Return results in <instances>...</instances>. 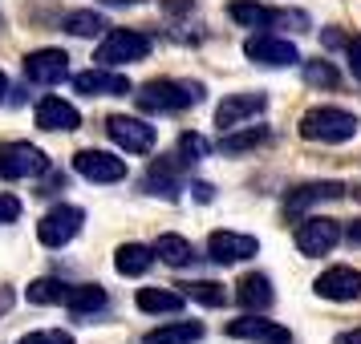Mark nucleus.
I'll use <instances>...</instances> for the list:
<instances>
[{"mask_svg": "<svg viewBox=\"0 0 361 344\" xmlns=\"http://www.w3.org/2000/svg\"><path fill=\"white\" fill-rule=\"evenodd\" d=\"M138 110H147V114H179V110H191L203 101V85L199 82H147L138 94Z\"/></svg>", "mask_w": 361, "mask_h": 344, "instance_id": "nucleus-1", "label": "nucleus"}, {"mask_svg": "<svg viewBox=\"0 0 361 344\" xmlns=\"http://www.w3.org/2000/svg\"><path fill=\"white\" fill-rule=\"evenodd\" d=\"M357 134V114L349 110H337V106H317L300 117V138L309 142H321V146H337V142H349Z\"/></svg>", "mask_w": 361, "mask_h": 344, "instance_id": "nucleus-2", "label": "nucleus"}, {"mask_svg": "<svg viewBox=\"0 0 361 344\" xmlns=\"http://www.w3.org/2000/svg\"><path fill=\"white\" fill-rule=\"evenodd\" d=\"M231 20H240L247 29H284V25H293V29H309V17L305 13H288V8H264L256 0H231Z\"/></svg>", "mask_w": 361, "mask_h": 344, "instance_id": "nucleus-3", "label": "nucleus"}, {"mask_svg": "<svg viewBox=\"0 0 361 344\" xmlns=\"http://www.w3.org/2000/svg\"><path fill=\"white\" fill-rule=\"evenodd\" d=\"M102 65H130V61H147L150 57V37L147 33H134V29H114L106 33V41L98 45Z\"/></svg>", "mask_w": 361, "mask_h": 344, "instance_id": "nucleus-4", "label": "nucleus"}, {"mask_svg": "<svg viewBox=\"0 0 361 344\" xmlns=\"http://www.w3.org/2000/svg\"><path fill=\"white\" fill-rule=\"evenodd\" d=\"M45 170H49V158L37 146H29V142H8V146H0V179H8V182L37 179V174H45Z\"/></svg>", "mask_w": 361, "mask_h": 344, "instance_id": "nucleus-5", "label": "nucleus"}, {"mask_svg": "<svg viewBox=\"0 0 361 344\" xmlns=\"http://www.w3.org/2000/svg\"><path fill=\"white\" fill-rule=\"evenodd\" d=\"M85 223V211L82 207H69V203H61V207H53L41 223H37V239L45 247H66L78 231H82Z\"/></svg>", "mask_w": 361, "mask_h": 344, "instance_id": "nucleus-6", "label": "nucleus"}, {"mask_svg": "<svg viewBox=\"0 0 361 344\" xmlns=\"http://www.w3.org/2000/svg\"><path fill=\"white\" fill-rule=\"evenodd\" d=\"M73 170H78L85 182H102V186H110V182L126 179V158L106 154V150H82V154L73 158Z\"/></svg>", "mask_w": 361, "mask_h": 344, "instance_id": "nucleus-7", "label": "nucleus"}, {"mask_svg": "<svg viewBox=\"0 0 361 344\" xmlns=\"http://www.w3.org/2000/svg\"><path fill=\"white\" fill-rule=\"evenodd\" d=\"M106 134H110V142L122 146L126 154H147V150H154V126H147L142 117L114 114L106 122Z\"/></svg>", "mask_w": 361, "mask_h": 344, "instance_id": "nucleus-8", "label": "nucleus"}, {"mask_svg": "<svg viewBox=\"0 0 361 344\" xmlns=\"http://www.w3.org/2000/svg\"><path fill=\"white\" fill-rule=\"evenodd\" d=\"M244 57L256 61V65H268V69H284V65H296L300 61V53H296L293 41H280V37H268V33L244 41Z\"/></svg>", "mask_w": 361, "mask_h": 344, "instance_id": "nucleus-9", "label": "nucleus"}, {"mask_svg": "<svg viewBox=\"0 0 361 344\" xmlns=\"http://www.w3.org/2000/svg\"><path fill=\"white\" fill-rule=\"evenodd\" d=\"M341 243V227L333 223V219H305L300 227H296V251L300 255H329L333 247Z\"/></svg>", "mask_w": 361, "mask_h": 344, "instance_id": "nucleus-10", "label": "nucleus"}, {"mask_svg": "<svg viewBox=\"0 0 361 344\" xmlns=\"http://www.w3.org/2000/svg\"><path fill=\"white\" fill-rule=\"evenodd\" d=\"M207 251H212L215 263H244L252 260L256 251H260V243L252 239V235H240V231H215L212 239H207Z\"/></svg>", "mask_w": 361, "mask_h": 344, "instance_id": "nucleus-11", "label": "nucleus"}, {"mask_svg": "<svg viewBox=\"0 0 361 344\" xmlns=\"http://www.w3.org/2000/svg\"><path fill=\"white\" fill-rule=\"evenodd\" d=\"M66 73H69V57L61 49H37L25 57V77L37 85H57L66 82Z\"/></svg>", "mask_w": 361, "mask_h": 344, "instance_id": "nucleus-12", "label": "nucleus"}, {"mask_svg": "<svg viewBox=\"0 0 361 344\" xmlns=\"http://www.w3.org/2000/svg\"><path fill=\"white\" fill-rule=\"evenodd\" d=\"M228 332L235 340H252V344H293V332L276 320H260V316H244V320H231Z\"/></svg>", "mask_w": 361, "mask_h": 344, "instance_id": "nucleus-13", "label": "nucleus"}, {"mask_svg": "<svg viewBox=\"0 0 361 344\" xmlns=\"http://www.w3.org/2000/svg\"><path fill=\"white\" fill-rule=\"evenodd\" d=\"M73 89L85 94V98H122L130 94V82L126 73H110V69H85L73 77Z\"/></svg>", "mask_w": 361, "mask_h": 344, "instance_id": "nucleus-14", "label": "nucleus"}, {"mask_svg": "<svg viewBox=\"0 0 361 344\" xmlns=\"http://www.w3.org/2000/svg\"><path fill=\"white\" fill-rule=\"evenodd\" d=\"M317 295L337 300V304L361 300V272H353V267H329V272L317 276Z\"/></svg>", "mask_w": 361, "mask_h": 344, "instance_id": "nucleus-15", "label": "nucleus"}, {"mask_svg": "<svg viewBox=\"0 0 361 344\" xmlns=\"http://www.w3.org/2000/svg\"><path fill=\"white\" fill-rule=\"evenodd\" d=\"M268 106L264 101V94H231V98L219 101V110H215V126L219 130H235L244 117H256Z\"/></svg>", "mask_w": 361, "mask_h": 344, "instance_id": "nucleus-16", "label": "nucleus"}, {"mask_svg": "<svg viewBox=\"0 0 361 344\" xmlns=\"http://www.w3.org/2000/svg\"><path fill=\"white\" fill-rule=\"evenodd\" d=\"M37 126L49 130V134H69V130L82 126V114L61 98H45L41 106H37Z\"/></svg>", "mask_w": 361, "mask_h": 344, "instance_id": "nucleus-17", "label": "nucleus"}, {"mask_svg": "<svg viewBox=\"0 0 361 344\" xmlns=\"http://www.w3.org/2000/svg\"><path fill=\"white\" fill-rule=\"evenodd\" d=\"M341 195H345L341 182H309V186H300V191L288 195L284 211H288V215H305L309 207H317V203H337Z\"/></svg>", "mask_w": 361, "mask_h": 344, "instance_id": "nucleus-18", "label": "nucleus"}, {"mask_svg": "<svg viewBox=\"0 0 361 344\" xmlns=\"http://www.w3.org/2000/svg\"><path fill=\"white\" fill-rule=\"evenodd\" d=\"M150 263H154V247H142V243H122L114 255L118 276H147Z\"/></svg>", "mask_w": 361, "mask_h": 344, "instance_id": "nucleus-19", "label": "nucleus"}, {"mask_svg": "<svg viewBox=\"0 0 361 344\" xmlns=\"http://www.w3.org/2000/svg\"><path fill=\"white\" fill-rule=\"evenodd\" d=\"M183 304H187L183 292H166V288H142L138 292V308L150 312V316H175V312H183Z\"/></svg>", "mask_w": 361, "mask_h": 344, "instance_id": "nucleus-20", "label": "nucleus"}, {"mask_svg": "<svg viewBox=\"0 0 361 344\" xmlns=\"http://www.w3.org/2000/svg\"><path fill=\"white\" fill-rule=\"evenodd\" d=\"M235 300H240L247 312H264L268 304H272V284H268V276H260V272H256V276H244Z\"/></svg>", "mask_w": 361, "mask_h": 344, "instance_id": "nucleus-21", "label": "nucleus"}, {"mask_svg": "<svg viewBox=\"0 0 361 344\" xmlns=\"http://www.w3.org/2000/svg\"><path fill=\"white\" fill-rule=\"evenodd\" d=\"M147 186L154 191V195H166V198H175L183 191V166L175 163H154L150 166V174H147Z\"/></svg>", "mask_w": 361, "mask_h": 344, "instance_id": "nucleus-22", "label": "nucleus"}, {"mask_svg": "<svg viewBox=\"0 0 361 344\" xmlns=\"http://www.w3.org/2000/svg\"><path fill=\"white\" fill-rule=\"evenodd\" d=\"M199 336H203V324H195V320H179V324H166V328L147 332V340L142 344H195Z\"/></svg>", "mask_w": 361, "mask_h": 344, "instance_id": "nucleus-23", "label": "nucleus"}, {"mask_svg": "<svg viewBox=\"0 0 361 344\" xmlns=\"http://www.w3.org/2000/svg\"><path fill=\"white\" fill-rule=\"evenodd\" d=\"M25 295H29V304H69L73 288H69V284H61V279L45 276V279H33Z\"/></svg>", "mask_w": 361, "mask_h": 344, "instance_id": "nucleus-24", "label": "nucleus"}, {"mask_svg": "<svg viewBox=\"0 0 361 344\" xmlns=\"http://www.w3.org/2000/svg\"><path fill=\"white\" fill-rule=\"evenodd\" d=\"M154 255H159L163 263H171V267H187V263L195 260V251H191V243H187L183 235H159Z\"/></svg>", "mask_w": 361, "mask_h": 344, "instance_id": "nucleus-25", "label": "nucleus"}, {"mask_svg": "<svg viewBox=\"0 0 361 344\" xmlns=\"http://www.w3.org/2000/svg\"><path fill=\"white\" fill-rule=\"evenodd\" d=\"M73 316H90V312L106 308V288H98V284H85V288H73V295H69L66 304Z\"/></svg>", "mask_w": 361, "mask_h": 344, "instance_id": "nucleus-26", "label": "nucleus"}, {"mask_svg": "<svg viewBox=\"0 0 361 344\" xmlns=\"http://www.w3.org/2000/svg\"><path fill=\"white\" fill-rule=\"evenodd\" d=\"M183 295H191V300L207 304V308H219V304H228V292H224V284H212V279H195V284H183Z\"/></svg>", "mask_w": 361, "mask_h": 344, "instance_id": "nucleus-27", "label": "nucleus"}, {"mask_svg": "<svg viewBox=\"0 0 361 344\" xmlns=\"http://www.w3.org/2000/svg\"><path fill=\"white\" fill-rule=\"evenodd\" d=\"M61 29L73 33V37H94V33H102V29H110V25H106L102 13H69V17L61 20Z\"/></svg>", "mask_w": 361, "mask_h": 344, "instance_id": "nucleus-28", "label": "nucleus"}, {"mask_svg": "<svg viewBox=\"0 0 361 344\" xmlns=\"http://www.w3.org/2000/svg\"><path fill=\"white\" fill-rule=\"evenodd\" d=\"M305 82H309V85H325V89H333V85L341 82V77H337V69L329 65V61H309V65H305Z\"/></svg>", "mask_w": 361, "mask_h": 344, "instance_id": "nucleus-29", "label": "nucleus"}, {"mask_svg": "<svg viewBox=\"0 0 361 344\" xmlns=\"http://www.w3.org/2000/svg\"><path fill=\"white\" fill-rule=\"evenodd\" d=\"M264 138H268V130H247V134H228L219 146L228 150V154H240V150H252V146H260Z\"/></svg>", "mask_w": 361, "mask_h": 344, "instance_id": "nucleus-30", "label": "nucleus"}, {"mask_svg": "<svg viewBox=\"0 0 361 344\" xmlns=\"http://www.w3.org/2000/svg\"><path fill=\"white\" fill-rule=\"evenodd\" d=\"M17 344H73V336L61 332V328H45V332H29V336H20Z\"/></svg>", "mask_w": 361, "mask_h": 344, "instance_id": "nucleus-31", "label": "nucleus"}, {"mask_svg": "<svg viewBox=\"0 0 361 344\" xmlns=\"http://www.w3.org/2000/svg\"><path fill=\"white\" fill-rule=\"evenodd\" d=\"M17 219H20V198L0 195V227H4V223H17Z\"/></svg>", "mask_w": 361, "mask_h": 344, "instance_id": "nucleus-32", "label": "nucleus"}, {"mask_svg": "<svg viewBox=\"0 0 361 344\" xmlns=\"http://www.w3.org/2000/svg\"><path fill=\"white\" fill-rule=\"evenodd\" d=\"M179 150H183V154H191V158H203V154H207V142H203L199 134H183Z\"/></svg>", "mask_w": 361, "mask_h": 344, "instance_id": "nucleus-33", "label": "nucleus"}, {"mask_svg": "<svg viewBox=\"0 0 361 344\" xmlns=\"http://www.w3.org/2000/svg\"><path fill=\"white\" fill-rule=\"evenodd\" d=\"M349 69H353V77H361V37L349 41Z\"/></svg>", "mask_w": 361, "mask_h": 344, "instance_id": "nucleus-34", "label": "nucleus"}, {"mask_svg": "<svg viewBox=\"0 0 361 344\" xmlns=\"http://www.w3.org/2000/svg\"><path fill=\"white\" fill-rule=\"evenodd\" d=\"M337 344H361V328H353V332H341V336H337Z\"/></svg>", "mask_w": 361, "mask_h": 344, "instance_id": "nucleus-35", "label": "nucleus"}, {"mask_svg": "<svg viewBox=\"0 0 361 344\" xmlns=\"http://www.w3.org/2000/svg\"><path fill=\"white\" fill-rule=\"evenodd\" d=\"M8 308H13V292H8V288H0V316H4Z\"/></svg>", "mask_w": 361, "mask_h": 344, "instance_id": "nucleus-36", "label": "nucleus"}, {"mask_svg": "<svg viewBox=\"0 0 361 344\" xmlns=\"http://www.w3.org/2000/svg\"><path fill=\"white\" fill-rule=\"evenodd\" d=\"M195 195L203 198V203H212V186H207V182H195Z\"/></svg>", "mask_w": 361, "mask_h": 344, "instance_id": "nucleus-37", "label": "nucleus"}, {"mask_svg": "<svg viewBox=\"0 0 361 344\" xmlns=\"http://www.w3.org/2000/svg\"><path fill=\"white\" fill-rule=\"evenodd\" d=\"M349 243L361 247V223H353V227H349Z\"/></svg>", "mask_w": 361, "mask_h": 344, "instance_id": "nucleus-38", "label": "nucleus"}, {"mask_svg": "<svg viewBox=\"0 0 361 344\" xmlns=\"http://www.w3.org/2000/svg\"><path fill=\"white\" fill-rule=\"evenodd\" d=\"M166 4H171V8H175V13H183V8H187V4H191V0H166Z\"/></svg>", "mask_w": 361, "mask_h": 344, "instance_id": "nucleus-39", "label": "nucleus"}, {"mask_svg": "<svg viewBox=\"0 0 361 344\" xmlns=\"http://www.w3.org/2000/svg\"><path fill=\"white\" fill-rule=\"evenodd\" d=\"M102 4H142V0H102Z\"/></svg>", "mask_w": 361, "mask_h": 344, "instance_id": "nucleus-40", "label": "nucleus"}, {"mask_svg": "<svg viewBox=\"0 0 361 344\" xmlns=\"http://www.w3.org/2000/svg\"><path fill=\"white\" fill-rule=\"evenodd\" d=\"M4 89H8V82H4V73H0V98H4Z\"/></svg>", "mask_w": 361, "mask_h": 344, "instance_id": "nucleus-41", "label": "nucleus"}]
</instances>
